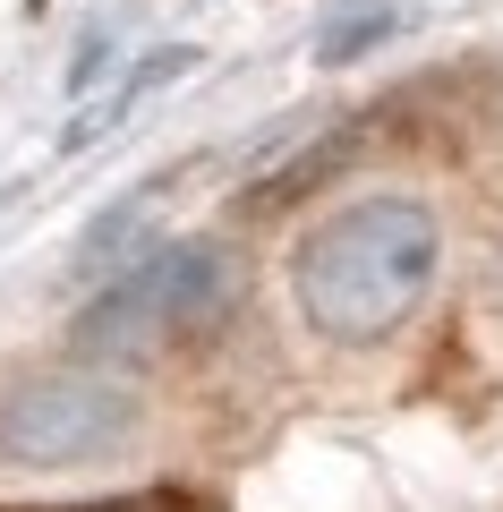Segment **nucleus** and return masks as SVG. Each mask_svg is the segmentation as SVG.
Listing matches in <instances>:
<instances>
[{"label": "nucleus", "mask_w": 503, "mask_h": 512, "mask_svg": "<svg viewBox=\"0 0 503 512\" xmlns=\"http://www.w3.org/2000/svg\"><path fill=\"white\" fill-rule=\"evenodd\" d=\"M231 299H239V256L222 239H180V248H154L145 265H128L77 316V342L94 359H145V350L197 342L205 325H222Z\"/></svg>", "instance_id": "obj_2"}, {"label": "nucleus", "mask_w": 503, "mask_h": 512, "mask_svg": "<svg viewBox=\"0 0 503 512\" xmlns=\"http://www.w3.org/2000/svg\"><path fill=\"white\" fill-rule=\"evenodd\" d=\"M154 197H162V188H137V197H120V205H111V214L94 222L86 239H77V256H69L77 274H86V282H94V274H111V265H120L128 248H137V231L154 222Z\"/></svg>", "instance_id": "obj_4"}, {"label": "nucleus", "mask_w": 503, "mask_h": 512, "mask_svg": "<svg viewBox=\"0 0 503 512\" xmlns=\"http://www.w3.org/2000/svg\"><path fill=\"white\" fill-rule=\"evenodd\" d=\"M0 512H205L180 487H145V495H94V504H0Z\"/></svg>", "instance_id": "obj_6"}, {"label": "nucleus", "mask_w": 503, "mask_h": 512, "mask_svg": "<svg viewBox=\"0 0 503 512\" xmlns=\"http://www.w3.org/2000/svg\"><path fill=\"white\" fill-rule=\"evenodd\" d=\"M188 60H197V52H154V60H137V69H128V86H120V94H103V103H94L86 120H69V146H94V137H103V128L120 120L128 103H137V94H154L162 77H180Z\"/></svg>", "instance_id": "obj_5"}, {"label": "nucleus", "mask_w": 503, "mask_h": 512, "mask_svg": "<svg viewBox=\"0 0 503 512\" xmlns=\"http://www.w3.org/2000/svg\"><path fill=\"white\" fill-rule=\"evenodd\" d=\"M145 427V393L111 367H52L0 393V461L26 470H77V461L120 453Z\"/></svg>", "instance_id": "obj_3"}, {"label": "nucleus", "mask_w": 503, "mask_h": 512, "mask_svg": "<svg viewBox=\"0 0 503 512\" xmlns=\"http://www.w3.org/2000/svg\"><path fill=\"white\" fill-rule=\"evenodd\" d=\"M435 256H444V231L418 197H367L299 239L290 291L324 342H384L435 291Z\"/></svg>", "instance_id": "obj_1"}]
</instances>
